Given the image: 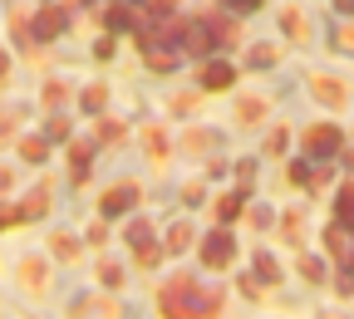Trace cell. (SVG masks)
I'll list each match as a JSON object with an SVG mask.
<instances>
[{"mask_svg":"<svg viewBox=\"0 0 354 319\" xmlns=\"http://www.w3.org/2000/svg\"><path fill=\"white\" fill-rule=\"evenodd\" d=\"M162 314L167 319H216L221 314V290H207L192 276H177L162 290Z\"/></svg>","mask_w":354,"mask_h":319,"instance_id":"cell-1","label":"cell"},{"mask_svg":"<svg viewBox=\"0 0 354 319\" xmlns=\"http://www.w3.org/2000/svg\"><path fill=\"white\" fill-rule=\"evenodd\" d=\"M300 153H310V157H339L344 153V133L335 128V123H310V128H300Z\"/></svg>","mask_w":354,"mask_h":319,"instance_id":"cell-2","label":"cell"},{"mask_svg":"<svg viewBox=\"0 0 354 319\" xmlns=\"http://www.w3.org/2000/svg\"><path fill=\"white\" fill-rule=\"evenodd\" d=\"M232 255H236L232 231H212V236H207V246H202V265H207V270H227Z\"/></svg>","mask_w":354,"mask_h":319,"instance_id":"cell-3","label":"cell"},{"mask_svg":"<svg viewBox=\"0 0 354 319\" xmlns=\"http://www.w3.org/2000/svg\"><path fill=\"white\" fill-rule=\"evenodd\" d=\"M310 94H315L325 108H344L349 104V84L344 79H330V74H310Z\"/></svg>","mask_w":354,"mask_h":319,"instance_id":"cell-4","label":"cell"},{"mask_svg":"<svg viewBox=\"0 0 354 319\" xmlns=\"http://www.w3.org/2000/svg\"><path fill=\"white\" fill-rule=\"evenodd\" d=\"M197 84H202V88H212V94H216V88H232V84H236V69H232L227 59H202Z\"/></svg>","mask_w":354,"mask_h":319,"instance_id":"cell-5","label":"cell"},{"mask_svg":"<svg viewBox=\"0 0 354 319\" xmlns=\"http://www.w3.org/2000/svg\"><path fill=\"white\" fill-rule=\"evenodd\" d=\"M128 241H133V251H138V260H148V265L162 255L158 241H153V226H148V221H133V226H128Z\"/></svg>","mask_w":354,"mask_h":319,"instance_id":"cell-6","label":"cell"},{"mask_svg":"<svg viewBox=\"0 0 354 319\" xmlns=\"http://www.w3.org/2000/svg\"><path fill=\"white\" fill-rule=\"evenodd\" d=\"M133 202H138V192H133V187H113V192H104L99 211H104V216H123Z\"/></svg>","mask_w":354,"mask_h":319,"instance_id":"cell-7","label":"cell"},{"mask_svg":"<svg viewBox=\"0 0 354 319\" xmlns=\"http://www.w3.org/2000/svg\"><path fill=\"white\" fill-rule=\"evenodd\" d=\"M30 30H35V35H39V39H55V35H59V30H69V15H64V10H59V6H55V10H44V15H39V20H35V25H30Z\"/></svg>","mask_w":354,"mask_h":319,"instance_id":"cell-8","label":"cell"},{"mask_svg":"<svg viewBox=\"0 0 354 319\" xmlns=\"http://www.w3.org/2000/svg\"><path fill=\"white\" fill-rule=\"evenodd\" d=\"M246 192L251 187H236V192H227V197H216V221H232V216H241V206H246Z\"/></svg>","mask_w":354,"mask_h":319,"instance_id":"cell-9","label":"cell"},{"mask_svg":"<svg viewBox=\"0 0 354 319\" xmlns=\"http://www.w3.org/2000/svg\"><path fill=\"white\" fill-rule=\"evenodd\" d=\"M335 221L354 226V182H339V192H335Z\"/></svg>","mask_w":354,"mask_h":319,"instance_id":"cell-10","label":"cell"},{"mask_svg":"<svg viewBox=\"0 0 354 319\" xmlns=\"http://www.w3.org/2000/svg\"><path fill=\"white\" fill-rule=\"evenodd\" d=\"M276 59H281L276 44H251V50H246V64H251V69H271Z\"/></svg>","mask_w":354,"mask_h":319,"instance_id":"cell-11","label":"cell"},{"mask_svg":"<svg viewBox=\"0 0 354 319\" xmlns=\"http://www.w3.org/2000/svg\"><path fill=\"white\" fill-rule=\"evenodd\" d=\"M143 59H148L158 74H167V69H172L177 59H183V55H172V50H158V44H143Z\"/></svg>","mask_w":354,"mask_h":319,"instance_id":"cell-12","label":"cell"},{"mask_svg":"<svg viewBox=\"0 0 354 319\" xmlns=\"http://www.w3.org/2000/svg\"><path fill=\"white\" fill-rule=\"evenodd\" d=\"M256 280H261V285H276V280H281L276 255H256Z\"/></svg>","mask_w":354,"mask_h":319,"instance_id":"cell-13","label":"cell"},{"mask_svg":"<svg viewBox=\"0 0 354 319\" xmlns=\"http://www.w3.org/2000/svg\"><path fill=\"white\" fill-rule=\"evenodd\" d=\"M236 118L251 128V123H261L266 118V99H241V108H236Z\"/></svg>","mask_w":354,"mask_h":319,"instance_id":"cell-14","label":"cell"},{"mask_svg":"<svg viewBox=\"0 0 354 319\" xmlns=\"http://www.w3.org/2000/svg\"><path fill=\"white\" fill-rule=\"evenodd\" d=\"M44 206H50V187H39V192L20 206V221H25V216H44Z\"/></svg>","mask_w":354,"mask_h":319,"instance_id":"cell-15","label":"cell"},{"mask_svg":"<svg viewBox=\"0 0 354 319\" xmlns=\"http://www.w3.org/2000/svg\"><path fill=\"white\" fill-rule=\"evenodd\" d=\"M187 246H192V226L183 221V226H172V236H167V251H177V255H183Z\"/></svg>","mask_w":354,"mask_h":319,"instance_id":"cell-16","label":"cell"},{"mask_svg":"<svg viewBox=\"0 0 354 319\" xmlns=\"http://www.w3.org/2000/svg\"><path fill=\"white\" fill-rule=\"evenodd\" d=\"M281 25H286V35H290V39H305V15H300V10H286V15H281Z\"/></svg>","mask_w":354,"mask_h":319,"instance_id":"cell-17","label":"cell"},{"mask_svg":"<svg viewBox=\"0 0 354 319\" xmlns=\"http://www.w3.org/2000/svg\"><path fill=\"white\" fill-rule=\"evenodd\" d=\"M300 276H305L310 285H320V280H325V265H320L315 255H305V260H300Z\"/></svg>","mask_w":354,"mask_h":319,"instance_id":"cell-18","label":"cell"},{"mask_svg":"<svg viewBox=\"0 0 354 319\" xmlns=\"http://www.w3.org/2000/svg\"><path fill=\"white\" fill-rule=\"evenodd\" d=\"M286 143H290V133H286V128H276L271 138H266V157H281V153H286Z\"/></svg>","mask_w":354,"mask_h":319,"instance_id":"cell-19","label":"cell"},{"mask_svg":"<svg viewBox=\"0 0 354 319\" xmlns=\"http://www.w3.org/2000/svg\"><path fill=\"white\" fill-rule=\"evenodd\" d=\"M20 153H25V162H44V138H25Z\"/></svg>","mask_w":354,"mask_h":319,"instance_id":"cell-20","label":"cell"},{"mask_svg":"<svg viewBox=\"0 0 354 319\" xmlns=\"http://www.w3.org/2000/svg\"><path fill=\"white\" fill-rule=\"evenodd\" d=\"M281 231H286V241H300V231H305V221H300V216L290 211V216L281 221Z\"/></svg>","mask_w":354,"mask_h":319,"instance_id":"cell-21","label":"cell"},{"mask_svg":"<svg viewBox=\"0 0 354 319\" xmlns=\"http://www.w3.org/2000/svg\"><path fill=\"white\" fill-rule=\"evenodd\" d=\"M335 50L354 55V25H339V35H335Z\"/></svg>","mask_w":354,"mask_h":319,"instance_id":"cell-22","label":"cell"},{"mask_svg":"<svg viewBox=\"0 0 354 319\" xmlns=\"http://www.w3.org/2000/svg\"><path fill=\"white\" fill-rule=\"evenodd\" d=\"M221 6H227V10H236V15H246V10H261L266 0H221Z\"/></svg>","mask_w":354,"mask_h":319,"instance_id":"cell-23","label":"cell"},{"mask_svg":"<svg viewBox=\"0 0 354 319\" xmlns=\"http://www.w3.org/2000/svg\"><path fill=\"white\" fill-rule=\"evenodd\" d=\"M84 108L99 113V108H104V88H88V94H84Z\"/></svg>","mask_w":354,"mask_h":319,"instance_id":"cell-24","label":"cell"},{"mask_svg":"<svg viewBox=\"0 0 354 319\" xmlns=\"http://www.w3.org/2000/svg\"><path fill=\"white\" fill-rule=\"evenodd\" d=\"M143 6H148L153 15H172V10H177V0H143Z\"/></svg>","mask_w":354,"mask_h":319,"instance_id":"cell-25","label":"cell"},{"mask_svg":"<svg viewBox=\"0 0 354 319\" xmlns=\"http://www.w3.org/2000/svg\"><path fill=\"white\" fill-rule=\"evenodd\" d=\"M99 138H109V143H118V138H123V128H118V123H104V118H99Z\"/></svg>","mask_w":354,"mask_h":319,"instance_id":"cell-26","label":"cell"},{"mask_svg":"<svg viewBox=\"0 0 354 319\" xmlns=\"http://www.w3.org/2000/svg\"><path fill=\"white\" fill-rule=\"evenodd\" d=\"M143 143H148V148H153V153L162 157V133H153V128H148V133H143Z\"/></svg>","mask_w":354,"mask_h":319,"instance_id":"cell-27","label":"cell"},{"mask_svg":"<svg viewBox=\"0 0 354 319\" xmlns=\"http://www.w3.org/2000/svg\"><path fill=\"white\" fill-rule=\"evenodd\" d=\"M10 128H15V113H10V108H0V133H10Z\"/></svg>","mask_w":354,"mask_h":319,"instance_id":"cell-28","label":"cell"},{"mask_svg":"<svg viewBox=\"0 0 354 319\" xmlns=\"http://www.w3.org/2000/svg\"><path fill=\"white\" fill-rule=\"evenodd\" d=\"M335 10L339 15H354V0H335Z\"/></svg>","mask_w":354,"mask_h":319,"instance_id":"cell-29","label":"cell"},{"mask_svg":"<svg viewBox=\"0 0 354 319\" xmlns=\"http://www.w3.org/2000/svg\"><path fill=\"white\" fill-rule=\"evenodd\" d=\"M15 216H20V211H6V206H0V226H10Z\"/></svg>","mask_w":354,"mask_h":319,"instance_id":"cell-30","label":"cell"},{"mask_svg":"<svg viewBox=\"0 0 354 319\" xmlns=\"http://www.w3.org/2000/svg\"><path fill=\"white\" fill-rule=\"evenodd\" d=\"M339 270H354V251H349V255H344V260H339Z\"/></svg>","mask_w":354,"mask_h":319,"instance_id":"cell-31","label":"cell"},{"mask_svg":"<svg viewBox=\"0 0 354 319\" xmlns=\"http://www.w3.org/2000/svg\"><path fill=\"white\" fill-rule=\"evenodd\" d=\"M0 187H10V172H6V167H0Z\"/></svg>","mask_w":354,"mask_h":319,"instance_id":"cell-32","label":"cell"},{"mask_svg":"<svg viewBox=\"0 0 354 319\" xmlns=\"http://www.w3.org/2000/svg\"><path fill=\"white\" fill-rule=\"evenodd\" d=\"M6 64H10V59H6V55H0V79H6Z\"/></svg>","mask_w":354,"mask_h":319,"instance_id":"cell-33","label":"cell"}]
</instances>
